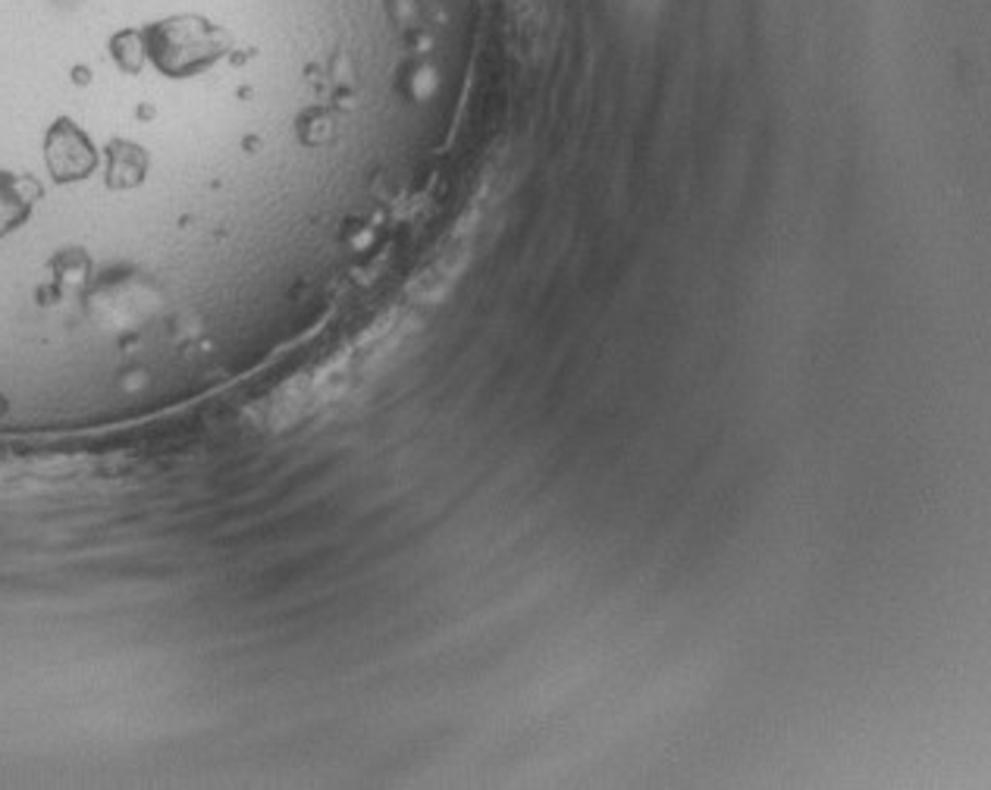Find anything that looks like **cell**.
Wrapping results in <instances>:
<instances>
[{"mask_svg": "<svg viewBox=\"0 0 991 790\" xmlns=\"http://www.w3.org/2000/svg\"><path fill=\"white\" fill-rule=\"evenodd\" d=\"M48 167L53 179L70 182V179H85L95 170V148L85 138V132L73 126L70 120H60L48 132Z\"/></svg>", "mask_w": 991, "mask_h": 790, "instance_id": "1", "label": "cell"}, {"mask_svg": "<svg viewBox=\"0 0 991 790\" xmlns=\"http://www.w3.org/2000/svg\"><path fill=\"white\" fill-rule=\"evenodd\" d=\"M38 198H41L38 179L0 170V239L26 223Z\"/></svg>", "mask_w": 991, "mask_h": 790, "instance_id": "2", "label": "cell"}]
</instances>
